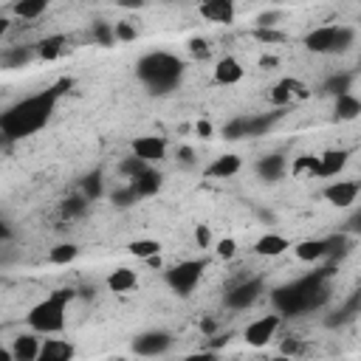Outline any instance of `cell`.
<instances>
[{
  "instance_id": "6da1fadb",
  "label": "cell",
  "mask_w": 361,
  "mask_h": 361,
  "mask_svg": "<svg viewBox=\"0 0 361 361\" xmlns=\"http://www.w3.org/2000/svg\"><path fill=\"white\" fill-rule=\"evenodd\" d=\"M59 87H48L39 93H31L25 99H20L17 104H11L8 110L0 113V133L8 141H20L25 135H34L37 130L45 127V121L51 118L56 99H59Z\"/></svg>"
},
{
  "instance_id": "7a4b0ae2",
  "label": "cell",
  "mask_w": 361,
  "mask_h": 361,
  "mask_svg": "<svg viewBox=\"0 0 361 361\" xmlns=\"http://www.w3.org/2000/svg\"><path fill=\"white\" fill-rule=\"evenodd\" d=\"M180 71H183L180 59H178L175 54H169V51H149V54H144V56L135 62L138 79H141L152 93H166V90H172V87L178 85V79H180Z\"/></svg>"
},
{
  "instance_id": "3957f363",
  "label": "cell",
  "mask_w": 361,
  "mask_h": 361,
  "mask_svg": "<svg viewBox=\"0 0 361 361\" xmlns=\"http://www.w3.org/2000/svg\"><path fill=\"white\" fill-rule=\"evenodd\" d=\"M71 290H54L48 293L45 299H39L28 316H25V324L31 327V333L37 336H56L65 330V322H68V305H71Z\"/></svg>"
},
{
  "instance_id": "277c9868",
  "label": "cell",
  "mask_w": 361,
  "mask_h": 361,
  "mask_svg": "<svg viewBox=\"0 0 361 361\" xmlns=\"http://www.w3.org/2000/svg\"><path fill=\"white\" fill-rule=\"evenodd\" d=\"M353 39H355L353 28L330 23V25H316L305 37V45H307V51H316V54H336V51H344L347 45H353Z\"/></svg>"
},
{
  "instance_id": "5b68a950",
  "label": "cell",
  "mask_w": 361,
  "mask_h": 361,
  "mask_svg": "<svg viewBox=\"0 0 361 361\" xmlns=\"http://www.w3.org/2000/svg\"><path fill=\"white\" fill-rule=\"evenodd\" d=\"M200 279H203V262L200 259H183L166 271V285L178 296H189L200 285Z\"/></svg>"
},
{
  "instance_id": "8992f818",
  "label": "cell",
  "mask_w": 361,
  "mask_h": 361,
  "mask_svg": "<svg viewBox=\"0 0 361 361\" xmlns=\"http://www.w3.org/2000/svg\"><path fill=\"white\" fill-rule=\"evenodd\" d=\"M279 327H282V313H262V316H257L254 322H248L243 327V341L248 347L259 350V347H265V344H271L276 338Z\"/></svg>"
},
{
  "instance_id": "52a82bcc",
  "label": "cell",
  "mask_w": 361,
  "mask_h": 361,
  "mask_svg": "<svg viewBox=\"0 0 361 361\" xmlns=\"http://www.w3.org/2000/svg\"><path fill=\"white\" fill-rule=\"evenodd\" d=\"M166 149H169V144H166L164 135H138V138H133V158L144 161L147 166L164 161Z\"/></svg>"
},
{
  "instance_id": "ba28073f",
  "label": "cell",
  "mask_w": 361,
  "mask_h": 361,
  "mask_svg": "<svg viewBox=\"0 0 361 361\" xmlns=\"http://www.w3.org/2000/svg\"><path fill=\"white\" fill-rule=\"evenodd\" d=\"M262 293V279L259 276H251V279H243L240 285H234L228 293H226V305L231 310H245L248 305L257 302V296Z\"/></svg>"
},
{
  "instance_id": "9c48e42d",
  "label": "cell",
  "mask_w": 361,
  "mask_h": 361,
  "mask_svg": "<svg viewBox=\"0 0 361 361\" xmlns=\"http://www.w3.org/2000/svg\"><path fill=\"white\" fill-rule=\"evenodd\" d=\"M322 197H324L330 206L350 209V206L358 200V183H355V180H330V183L322 189Z\"/></svg>"
},
{
  "instance_id": "30bf717a",
  "label": "cell",
  "mask_w": 361,
  "mask_h": 361,
  "mask_svg": "<svg viewBox=\"0 0 361 361\" xmlns=\"http://www.w3.org/2000/svg\"><path fill=\"white\" fill-rule=\"evenodd\" d=\"M169 347H172V338L161 330H149V333H141L133 338V353L144 355V358H155V355L166 353Z\"/></svg>"
},
{
  "instance_id": "8fae6325",
  "label": "cell",
  "mask_w": 361,
  "mask_h": 361,
  "mask_svg": "<svg viewBox=\"0 0 361 361\" xmlns=\"http://www.w3.org/2000/svg\"><path fill=\"white\" fill-rule=\"evenodd\" d=\"M302 96H307V87H305L299 79H279V82L268 90V99H271V104H276V107H285V104H290L293 99H302Z\"/></svg>"
},
{
  "instance_id": "7c38bea8",
  "label": "cell",
  "mask_w": 361,
  "mask_h": 361,
  "mask_svg": "<svg viewBox=\"0 0 361 361\" xmlns=\"http://www.w3.org/2000/svg\"><path fill=\"white\" fill-rule=\"evenodd\" d=\"M240 169H243V158H240V155H234V152H223V155L212 158V161L206 164V169H203V172H206L209 178L228 180V178H234Z\"/></svg>"
},
{
  "instance_id": "4fadbf2b",
  "label": "cell",
  "mask_w": 361,
  "mask_h": 361,
  "mask_svg": "<svg viewBox=\"0 0 361 361\" xmlns=\"http://www.w3.org/2000/svg\"><path fill=\"white\" fill-rule=\"evenodd\" d=\"M347 149H327L316 155V178H338V172L347 166Z\"/></svg>"
},
{
  "instance_id": "5bb4252c",
  "label": "cell",
  "mask_w": 361,
  "mask_h": 361,
  "mask_svg": "<svg viewBox=\"0 0 361 361\" xmlns=\"http://www.w3.org/2000/svg\"><path fill=\"white\" fill-rule=\"evenodd\" d=\"M330 254V237H310L293 245V257L299 262H319Z\"/></svg>"
},
{
  "instance_id": "9a60e30c",
  "label": "cell",
  "mask_w": 361,
  "mask_h": 361,
  "mask_svg": "<svg viewBox=\"0 0 361 361\" xmlns=\"http://www.w3.org/2000/svg\"><path fill=\"white\" fill-rule=\"evenodd\" d=\"M39 347H42V336L37 333H20L11 344V361H37L39 355Z\"/></svg>"
},
{
  "instance_id": "2e32d148",
  "label": "cell",
  "mask_w": 361,
  "mask_h": 361,
  "mask_svg": "<svg viewBox=\"0 0 361 361\" xmlns=\"http://www.w3.org/2000/svg\"><path fill=\"white\" fill-rule=\"evenodd\" d=\"M243 76H245V68H243V62L237 56H223V59L214 62V82L217 85L228 87V85L243 82Z\"/></svg>"
},
{
  "instance_id": "e0dca14e",
  "label": "cell",
  "mask_w": 361,
  "mask_h": 361,
  "mask_svg": "<svg viewBox=\"0 0 361 361\" xmlns=\"http://www.w3.org/2000/svg\"><path fill=\"white\" fill-rule=\"evenodd\" d=\"M73 344L68 338H42L37 361H73Z\"/></svg>"
},
{
  "instance_id": "ac0fdd59",
  "label": "cell",
  "mask_w": 361,
  "mask_h": 361,
  "mask_svg": "<svg viewBox=\"0 0 361 361\" xmlns=\"http://www.w3.org/2000/svg\"><path fill=\"white\" fill-rule=\"evenodd\" d=\"M197 11L209 23H231L234 14H237V8H234L231 0H206V3H200Z\"/></svg>"
},
{
  "instance_id": "d6986e66",
  "label": "cell",
  "mask_w": 361,
  "mask_h": 361,
  "mask_svg": "<svg viewBox=\"0 0 361 361\" xmlns=\"http://www.w3.org/2000/svg\"><path fill=\"white\" fill-rule=\"evenodd\" d=\"M288 248H290V240L282 237V234H274V231H268V234H262V237L254 240V254L257 257H279Z\"/></svg>"
},
{
  "instance_id": "ffe728a7",
  "label": "cell",
  "mask_w": 361,
  "mask_h": 361,
  "mask_svg": "<svg viewBox=\"0 0 361 361\" xmlns=\"http://www.w3.org/2000/svg\"><path fill=\"white\" fill-rule=\"evenodd\" d=\"M135 285H138V274L127 265H118L107 274V290L110 293H130Z\"/></svg>"
},
{
  "instance_id": "44dd1931",
  "label": "cell",
  "mask_w": 361,
  "mask_h": 361,
  "mask_svg": "<svg viewBox=\"0 0 361 361\" xmlns=\"http://www.w3.org/2000/svg\"><path fill=\"white\" fill-rule=\"evenodd\" d=\"M130 186H133L135 197H149V195H155L161 189V172L152 169V166H147L144 172H138L135 178H130Z\"/></svg>"
},
{
  "instance_id": "7402d4cb",
  "label": "cell",
  "mask_w": 361,
  "mask_h": 361,
  "mask_svg": "<svg viewBox=\"0 0 361 361\" xmlns=\"http://www.w3.org/2000/svg\"><path fill=\"white\" fill-rule=\"evenodd\" d=\"M285 172H288V161H285L279 152L265 155V158L257 161V175H259L262 180H279Z\"/></svg>"
},
{
  "instance_id": "603a6c76",
  "label": "cell",
  "mask_w": 361,
  "mask_h": 361,
  "mask_svg": "<svg viewBox=\"0 0 361 361\" xmlns=\"http://www.w3.org/2000/svg\"><path fill=\"white\" fill-rule=\"evenodd\" d=\"M11 11L20 20H39L48 11V0H20L11 6Z\"/></svg>"
},
{
  "instance_id": "cb8c5ba5",
  "label": "cell",
  "mask_w": 361,
  "mask_h": 361,
  "mask_svg": "<svg viewBox=\"0 0 361 361\" xmlns=\"http://www.w3.org/2000/svg\"><path fill=\"white\" fill-rule=\"evenodd\" d=\"M358 113H361V102H358V96H355L353 90H350V93L336 96V116H338V118L353 121Z\"/></svg>"
},
{
  "instance_id": "d4e9b609",
  "label": "cell",
  "mask_w": 361,
  "mask_h": 361,
  "mask_svg": "<svg viewBox=\"0 0 361 361\" xmlns=\"http://www.w3.org/2000/svg\"><path fill=\"white\" fill-rule=\"evenodd\" d=\"M130 254L135 259H155L161 254V243L152 240V237H138V240L130 243Z\"/></svg>"
},
{
  "instance_id": "484cf974",
  "label": "cell",
  "mask_w": 361,
  "mask_h": 361,
  "mask_svg": "<svg viewBox=\"0 0 361 361\" xmlns=\"http://www.w3.org/2000/svg\"><path fill=\"white\" fill-rule=\"evenodd\" d=\"M76 257H79V245H73V243H56L48 251V262L51 265H71Z\"/></svg>"
},
{
  "instance_id": "4316f807",
  "label": "cell",
  "mask_w": 361,
  "mask_h": 361,
  "mask_svg": "<svg viewBox=\"0 0 361 361\" xmlns=\"http://www.w3.org/2000/svg\"><path fill=\"white\" fill-rule=\"evenodd\" d=\"M65 45H68V39H65L62 34L45 37V39H42V42L37 45V56H42V59H56V56H62Z\"/></svg>"
},
{
  "instance_id": "83f0119b",
  "label": "cell",
  "mask_w": 361,
  "mask_h": 361,
  "mask_svg": "<svg viewBox=\"0 0 361 361\" xmlns=\"http://www.w3.org/2000/svg\"><path fill=\"white\" fill-rule=\"evenodd\" d=\"M290 172H293L296 178H310V180H316V155H299V158L293 161Z\"/></svg>"
},
{
  "instance_id": "f1b7e54d",
  "label": "cell",
  "mask_w": 361,
  "mask_h": 361,
  "mask_svg": "<svg viewBox=\"0 0 361 361\" xmlns=\"http://www.w3.org/2000/svg\"><path fill=\"white\" fill-rule=\"evenodd\" d=\"M279 350H282V355L285 358H299V355H305L307 353V341L305 338H299V336H290V338H285L282 344H279Z\"/></svg>"
},
{
  "instance_id": "f546056e",
  "label": "cell",
  "mask_w": 361,
  "mask_h": 361,
  "mask_svg": "<svg viewBox=\"0 0 361 361\" xmlns=\"http://www.w3.org/2000/svg\"><path fill=\"white\" fill-rule=\"evenodd\" d=\"M99 195H102V175L93 172V175H87V178L82 180V197H85V200H96Z\"/></svg>"
},
{
  "instance_id": "4dcf8cb0",
  "label": "cell",
  "mask_w": 361,
  "mask_h": 361,
  "mask_svg": "<svg viewBox=\"0 0 361 361\" xmlns=\"http://www.w3.org/2000/svg\"><path fill=\"white\" fill-rule=\"evenodd\" d=\"M93 39L99 45H113L116 34H113V23H93Z\"/></svg>"
},
{
  "instance_id": "1f68e13d",
  "label": "cell",
  "mask_w": 361,
  "mask_h": 361,
  "mask_svg": "<svg viewBox=\"0 0 361 361\" xmlns=\"http://www.w3.org/2000/svg\"><path fill=\"white\" fill-rule=\"evenodd\" d=\"M214 254H217L220 259H234V257H237V240H234V237L217 240V243H214Z\"/></svg>"
},
{
  "instance_id": "d6a6232c",
  "label": "cell",
  "mask_w": 361,
  "mask_h": 361,
  "mask_svg": "<svg viewBox=\"0 0 361 361\" xmlns=\"http://www.w3.org/2000/svg\"><path fill=\"white\" fill-rule=\"evenodd\" d=\"M223 135L226 138H243V135H248V118H234L231 124L223 127Z\"/></svg>"
},
{
  "instance_id": "836d02e7",
  "label": "cell",
  "mask_w": 361,
  "mask_h": 361,
  "mask_svg": "<svg viewBox=\"0 0 361 361\" xmlns=\"http://www.w3.org/2000/svg\"><path fill=\"white\" fill-rule=\"evenodd\" d=\"M195 245H197V248H212V245H214V240H212V228H209L206 223L195 226Z\"/></svg>"
},
{
  "instance_id": "e575fe53",
  "label": "cell",
  "mask_w": 361,
  "mask_h": 361,
  "mask_svg": "<svg viewBox=\"0 0 361 361\" xmlns=\"http://www.w3.org/2000/svg\"><path fill=\"white\" fill-rule=\"evenodd\" d=\"M31 59V51H25V48H14L8 56H6V65L8 68H17V65H25Z\"/></svg>"
},
{
  "instance_id": "d590c367",
  "label": "cell",
  "mask_w": 361,
  "mask_h": 361,
  "mask_svg": "<svg viewBox=\"0 0 361 361\" xmlns=\"http://www.w3.org/2000/svg\"><path fill=\"white\" fill-rule=\"evenodd\" d=\"M113 34H116V39H124V42L135 39V28L130 23H113Z\"/></svg>"
},
{
  "instance_id": "8d00e7d4",
  "label": "cell",
  "mask_w": 361,
  "mask_h": 361,
  "mask_svg": "<svg viewBox=\"0 0 361 361\" xmlns=\"http://www.w3.org/2000/svg\"><path fill=\"white\" fill-rule=\"evenodd\" d=\"M113 203H118V206H127V203H135V192H133V186L127 183L124 189H116V192H113Z\"/></svg>"
},
{
  "instance_id": "74e56055",
  "label": "cell",
  "mask_w": 361,
  "mask_h": 361,
  "mask_svg": "<svg viewBox=\"0 0 361 361\" xmlns=\"http://www.w3.org/2000/svg\"><path fill=\"white\" fill-rule=\"evenodd\" d=\"M121 169H124L130 178H135L138 172H144V169H147V164H144V161H138V158H127V161L121 164Z\"/></svg>"
},
{
  "instance_id": "f35d334b",
  "label": "cell",
  "mask_w": 361,
  "mask_h": 361,
  "mask_svg": "<svg viewBox=\"0 0 361 361\" xmlns=\"http://www.w3.org/2000/svg\"><path fill=\"white\" fill-rule=\"evenodd\" d=\"M85 197H71V200H65V206H62V212L65 214H82L85 212Z\"/></svg>"
},
{
  "instance_id": "ab89813d",
  "label": "cell",
  "mask_w": 361,
  "mask_h": 361,
  "mask_svg": "<svg viewBox=\"0 0 361 361\" xmlns=\"http://www.w3.org/2000/svg\"><path fill=\"white\" fill-rule=\"evenodd\" d=\"M180 361H217V355H214L212 350H200V353H189V355L180 358Z\"/></svg>"
},
{
  "instance_id": "60d3db41",
  "label": "cell",
  "mask_w": 361,
  "mask_h": 361,
  "mask_svg": "<svg viewBox=\"0 0 361 361\" xmlns=\"http://www.w3.org/2000/svg\"><path fill=\"white\" fill-rule=\"evenodd\" d=\"M257 37H259V39H265V42H276V39H282V34H276V31H268V28L257 31Z\"/></svg>"
},
{
  "instance_id": "b9f144b4",
  "label": "cell",
  "mask_w": 361,
  "mask_h": 361,
  "mask_svg": "<svg viewBox=\"0 0 361 361\" xmlns=\"http://www.w3.org/2000/svg\"><path fill=\"white\" fill-rule=\"evenodd\" d=\"M195 130H197V135H200V138H212V133H214L209 121H197V127H195Z\"/></svg>"
},
{
  "instance_id": "7bdbcfd3",
  "label": "cell",
  "mask_w": 361,
  "mask_h": 361,
  "mask_svg": "<svg viewBox=\"0 0 361 361\" xmlns=\"http://www.w3.org/2000/svg\"><path fill=\"white\" fill-rule=\"evenodd\" d=\"M192 51L206 56V54H209V42H206V39H192Z\"/></svg>"
},
{
  "instance_id": "ee69618b",
  "label": "cell",
  "mask_w": 361,
  "mask_h": 361,
  "mask_svg": "<svg viewBox=\"0 0 361 361\" xmlns=\"http://www.w3.org/2000/svg\"><path fill=\"white\" fill-rule=\"evenodd\" d=\"M178 158H180L183 164H195V152H192L189 147H180V149H178Z\"/></svg>"
},
{
  "instance_id": "f6af8a7d",
  "label": "cell",
  "mask_w": 361,
  "mask_h": 361,
  "mask_svg": "<svg viewBox=\"0 0 361 361\" xmlns=\"http://www.w3.org/2000/svg\"><path fill=\"white\" fill-rule=\"evenodd\" d=\"M11 237V226L6 220H0V240H8Z\"/></svg>"
},
{
  "instance_id": "bcb514c9",
  "label": "cell",
  "mask_w": 361,
  "mask_h": 361,
  "mask_svg": "<svg viewBox=\"0 0 361 361\" xmlns=\"http://www.w3.org/2000/svg\"><path fill=\"white\" fill-rule=\"evenodd\" d=\"M8 28H11V20L0 14V37H6V34H8Z\"/></svg>"
},
{
  "instance_id": "7dc6e473",
  "label": "cell",
  "mask_w": 361,
  "mask_h": 361,
  "mask_svg": "<svg viewBox=\"0 0 361 361\" xmlns=\"http://www.w3.org/2000/svg\"><path fill=\"white\" fill-rule=\"evenodd\" d=\"M0 361H11V353H8V350H3V347H0Z\"/></svg>"
},
{
  "instance_id": "c3c4849f",
  "label": "cell",
  "mask_w": 361,
  "mask_h": 361,
  "mask_svg": "<svg viewBox=\"0 0 361 361\" xmlns=\"http://www.w3.org/2000/svg\"><path fill=\"white\" fill-rule=\"evenodd\" d=\"M0 282H3V276H0Z\"/></svg>"
}]
</instances>
